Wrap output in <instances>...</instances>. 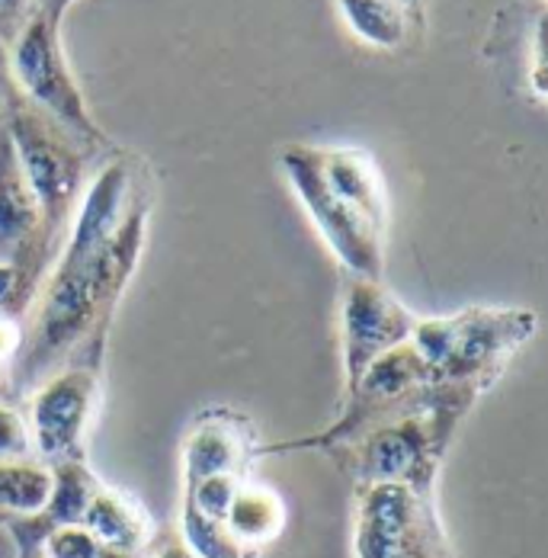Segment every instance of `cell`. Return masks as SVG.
Returning a JSON list of instances; mask_svg holds the SVG:
<instances>
[{
    "label": "cell",
    "mask_w": 548,
    "mask_h": 558,
    "mask_svg": "<svg viewBox=\"0 0 548 558\" xmlns=\"http://www.w3.org/2000/svg\"><path fill=\"white\" fill-rule=\"evenodd\" d=\"M148 216H151V199L145 193H135L132 209L107 251L94 257L61 254L56 274L39 302L36 331H33L36 337L20 366V379L42 373L52 360L77 350L81 340L97 331L100 325H112L115 302L125 292L145 247Z\"/></svg>",
    "instance_id": "6da1fadb"
},
{
    "label": "cell",
    "mask_w": 548,
    "mask_h": 558,
    "mask_svg": "<svg viewBox=\"0 0 548 558\" xmlns=\"http://www.w3.org/2000/svg\"><path fill=\"white\" fill-rule=\"evenodd\" d=\"M539 318L529 308L475 305L442 318H417L411 347L427 363L434 386L485 391L536 335Z\"/></svg>",
    "instance_id": "7a4b0ae2"
},
{
    "label": "cell",
    "mask_w": 548,
    "mask_h": 558,
    "mask_svg": "<svg viewBox=\"0 0 548 558\" xmlns=\"http://www.w3.org/2000/svg\"><path fill=\"white\" fill-rule=\"evenodd\" d=\"M107 340L110 325L90 331L81 340L74 363L42 383L29 401V440L49 465L64 459H84V437L100 408Z\"/></svg>",
    "instance_id": "3957f363"
},
{
    "label": "cell",
    "mask_w": 548,
    "mask_h": 558,
    "mask_svg": "<svg viewBox=\"0 0 548 558\" xmlns=\"http://www.w3.org/2000/svg\"><path fill=\"white\" fill-rule=\"evenodd\" d=\"M13 81L26 94V100L46 119H52L58 129H64L68 135H74L87 145H100L107 138L87 110V97H84L77 77L71 74L68 58L61 52L58 23H52L42 13H33L16 33Z\"/></svg>",
    "instance_id": "277c9868"
},
{
    "label": "cell",
    "mask_w": 548,
    "mask_h": 558,
    "mask_svg": "<svg viewBox=\"0 0 548 558\" xmlns=\"http://www.w3.org/2000/svg\"><path fill=\"white\" fill-rule=\"evenodd\" d=\"M279 170L292 193L299 196L305 216L315 231L325 238L330 254L346 267L350 277L382 279L385 274V238L376 234L360 216H353L328 186L318 168V155L312 145H285L279 151Z\"/></svg>",
    "instance_id": "5b68a950"
},
{
    "label": "cell",
    "mask_w": 548,
    "mask_h": 558,
    "mask_svg": "<svg viewBox=\"0 0 548 558\" xmlns=\"http://www.w3.org/2000/svg\"><path fill=\"white\" fill-rule=\"evenodd\" d=\"M16 165L23 170L46 228H58L71 206H77L81 180H84V161L81 155L68 145L52 119H46L39 110L16 107L10 116V125L3 129Z\"/></svg>",
    "instance_id": "8992f818"
},
{
    "label": "cell",
    "mask_w": 548,
    "mask_h": 558,
    "mask_svg": "<svg viewBox=\"0 0 548 558\" xmlns=\"http://www.w3.org/2000/svg\"><path fill=\"white\" fill-rule=\"evenodd\" d=\"M417 318L421 315H414L385 286V279L346 277L340 292V353L346 391L379 356L411 340Z\"/></svg>",
    "instance_id": "52a82bcc"
},
{
    "label": "cell",
    "mask_w": 548,
    "mask_h": 558,
    "mask_svg": "<svg viewBox=\"0 0 548 558\" xmlns=\"http://www.w3.org/2000/svg\"><path fill=\"white\" fill-rule=\"evenodd\" d=\"M260 456L257 437L244 414L228 408H212L190 427L180 456L183 488L209 478V475H241L247 478V465Z\"/></svg>",
    "instance_id": "ba28073f"
},
{
    "label": "cell",
    "mask_w": 548,
    "mask_h": 558,
    "mask_svg": "<svg viewBox=\"0 0 548 558\" xmlns=\"http://www.w3.org/2000/svg\"><path fill=\"white\" fill-rule=\"evenodd\" d=\"M315 155L333 196L376 234L388 238L391 206H388V186H385L376 158L363 148H315Z\"/></svg>",
    "instance_id": "9c48e42d"
},
{
    "label": "cell",
    "mask_w": 548,
    "mask_h": 558,
    "mask_svg": "<svg viewBox=\"0 0 548 558\" xmlns=\"http://www.w3.org/2000/svg\"><path fill=\"white\" fill-rule=\"evenodd\" d=\"M46 228L39 203L16 165L7 132H0V264H20Z\"/></svg>",
    "instance_id": "30bf717a"
},
{
    "label": "cell",
    "mask_w": 548,
    "mask_h": 558,
    "mask_svg": "<svg viewBox=\"0 0 548 558\" xmlns=\"http://www.w3.org/2000/svg\"><path fill=\"white\" fill-rule=\"evenodd\" d=\"M81 526L90 530L100 543H107L119 553H129V556H142L155 536V523H151L145 504L135 501L132 495H125L112 485H103V482H97V488L90 492Z\"/></svg>",
    "instance_id": "8fae6325"
},
{
    "label": "cell",
    "mask_w": 548,
    "mask_h": 558,
    "mask_svg": "<svg viewBox=\"0 0 548 558\" xmlns=\"http://www.w3.org/2000/svg\"><path fill=\"white\" fill-rule=\"evenodd\" d=\"M289 510L273 485L244 478L224 513V533L241 553H257L282 536Z\"/></svg>",
    "instance_id": "7c38bea8"
},
{
    "label": "cell",
    "mask_w": 548,
    "mask_h": 558,
    "mask_svg": "<svg viewBox=\"0 0 548 558\" xmlns=\"http://www.w3.org/2000/svg\"><path fill=\"white\" fill-rule=\"evenodd\" d=\"M346 29L373 46L391 52L407 39V7L401 0H337Z\"/></svg>",
    "instance_id": "4fadbf2b"
},
{
    "label": "cell",
    "mask_w": 548,
    "mask_h": 558,
    "mask_svg": "<svg viewBox=\"0 0 548 558\" xmlns=\"http://www.w3.org/2000/svg\"><path fill=\"white\" fill-rule=\"evenodd\" d=\"M56 485L49 462L33 459H0V520L29 517L42 510Z\"/></svg>",
    "instance_id": "5bb4252c"
},
{
    "label": "cell",
    "mask_w": 548,
    "mask_h": 558,
    "mask_svg": "<svg viewBox=\"0 0 548 558\" xmlns=\"http://www.w3.org/2000/svg\"><path fill=\"white\" fill-rule=\"evenodd\" d=\"M42 558H138L129 553H119L107 543H100L90 530H84L81 523L71 526H58L56 533L46 536L42 543Z\"/></svg>",
    "instance_id": "9a60e30c"
},
{
    "label": "cell",
    "mask_w": 548,
    "mask_h": 558,
    "mask_svg": "<svg viewBox=\"0 0 548 558\" xmlns=\"http://www.w3.org/2000/svg\"><path fill=\"white\" fill-rule=\"evenodd\" d=\"M379 558H449L446 546V533L439 526V517H427L424 523H417L404 539H398L385 556Z\"/></svg>",
    "instance_id": "2e32d148"
},
{
    "label": "cell",
    "mask_w": 548,
    "mask_h": 558,
    "mask_svg": "<svg viewBox=\"0 0 548 558\" xmlns=\"http://www.w3.org/2000/svg\"><path fill=\"white\" fill-rule=\"evenodd\" d=\"M29 449H33V440H29L26 417L0 404V459H26Z\"/></svg>",
    "instance_id": "e0dca14e"
},
{
    "label": "cell",
    "mask_w": 548,
    "mask_h": 558,
    "mask_svg": "<svg viewBox=\"0 0 548 558\" xmlns=\"http://www.w3.org/2000/svg\"><path fill=\"white\" fill-rule=\"evenodd\" d=\"M26 292H29L26 270L20 264H0V315L10 318V308L23 305Z\"/></svg>",
    "instance_id": "ac0fdd59"
},
{
    "label": "cell",
    "mask_w": 548,
    "mask_h": 558,
    "mask_svg": "<svg viewBox=\"0 0 548 558\" xmlns=\"http://www.w3.org/2000/svg\"><path fill=\"white\" fill-rule=\"evenodd\" d=\"M20 343H23V335H20L16 322L7 318V315H0V363L10 360L20 350Z\"/></svg>",
    "instance_id": "d6986e66"
},
{
    "label": "cell",
    "mask_w": 548,
    "mask_h": 558,
    "mask_svg": "<svg viewBox=\"0 0 548 558\" xmlns=\"http://www.w3.org/2000/svg\"><path fill=\"white\" fill-rule=\"evenodd\" d=\"M33 0H0V29L10 33L16 29V23L23 20V13L29 10Z\"/></svg>",
    "instance_id": "ffe728a7"
},
{
    "label": "cell",
    "mask_w": 548,
    "mask_h": 558,
    "mask_svg": "<svg viewBox=\"0 0 548 558\" xmlns=\"http://www.w3.org/2000/svg\"><path fill=\"white\" fill-rule=\"evenodd\" d=\"M71 3H74V0H39L36 13L49 16L52 23H61V16L68 13V7H71Z\"/></svg>",
    "instance_id": "44dd1931"
},
{
    "label": "cell",
    "mask_w": 548,
    "mask_h": 558,
    "mask_svg": "<svg viewBox=\"0 0 548 558\" xmlns=\"http://www.w3.org/2000/svg\"><path fill=\"white\" fill-rule=\"evenodd\" d=\"M148 558H196L183 543H167L161 549H155Z\"/></svg>",
    "instance_id": "7402d4cb"
},
{
    "label": "cell",
    "mask_w": 548,
    "mask_h": 558,
    "mask_svg": "<svg viewBox=\"0 0 548 558\" xmlns=\"http://www.w3.org/2000/svg\"><path fill=\"white\" fill-rule=\"evenodd\" d=\"M231 558H254V553H234Z\"/></svg>",
    "instance_id": "603a6c76"
},
{
    "label": "cell",
    "mask_w": 548,
    "mask_h": 558,
    "mask_svg": "<svg viewBox=\"0 0 548 558\" xmlns=\"http://www.w3.org/2000/svg\"><path fill=\"white\" fill-rule=\"evenodd\" d=\"M401 3H404V7H407V10H411V7H414V3H417V0H401Z\"/></svg>",
    "instance_id": "cb8c5ba5"
}]
</instances>
